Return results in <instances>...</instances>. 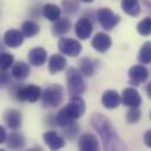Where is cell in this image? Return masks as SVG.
I'll return each instance as SVG.
<instances>
[{"label": "cell", "mask_w": 151, "mask_h": 151, "mask_svg": "<svg viewBox=\"0 0 151 151\" xmlns=\"http://www.w3.org/2000/svg\"><path fill=\"white\" fill-rule=\"evenodd\" d=\"M137 32L144 37L151 34V18L150 17L144 18L137 24Z\"/></svg>", "instance_id": "4316f807"}, {"label": "cell", "mask_w": 151, "mask_h": 151, "mask_svg": "<svg viewBox=\"0 0 151 151\" xmlns=\"http://www.w3.org/2000/svg\"><path fill=\"white\" fill-rule=\"evenodd\" d=\"M129 80L132 85H139L149 78V71L143 65H133L129 70Z\"/></svg>", "instance_id": "ba28073f"}, {"label": "cell", "mask_w": 151, "mask_h": 151, "mask_svg": "<svg viewBox=\"0 0 151 151\" xmlns=\"http://www.w3.org/2000/svg\"><path fill=\"white\" fill-rule=\"evenodd\" d=\"M59 51L68 57H76L81 52V45L79 41L72 38H61L58 41Z\"/></svg>", "instance_id": "52a82bcc"}, {"label": "cell", "mask_w": 151, "mask_h": 151, "mask_svg": "<svg viewBox=\"0 0 151 151\" xmlns=\"http://www.w3.org/2000/svg\"><path fill=\"white\" fill-rule=\"evenodd\" d=\"M61 9L54 4H46L42 7V15L50 21H55L60 18Z\"/></svg>", "instance_id": "603a6c76"}, {"label": "cell", "mask_w": 151, "mask_h": 151, "mask_svg": "<svg viewBox=\"0 0 151 151\" xmlns=\"http://www.w3.org/2000/svg\"><path fill=\"white\" fill-rule=\"evenodd\" d=\"M47 60V53L42 47H34L28 52V61L33 66H41Z\"/></svg>", "instance_id": "e0dca14e"}, {"label": "cell", "mask_w": 151, "mask_h": 151, "mask_svg": "<svg viewBox=\"0 0 151 151\" xmlns=\"http://www.w3.org/2000/svg\"><path fill=\"white\" fill-rule=\"evenodd\" d=\"M138 60L144 65L151 63V41H145L142 45L138 53Z\"/></svg>", "instance_id": "484cf974"}, {"label": "cell", "mask_w": 151, "mask_h": 151, "mask_svg": "<svg viewBox=\"0 0 151 151\" xmlns=\"http://www.w3.org/2000/svg\"><path fill=\"white\" fill-rule=\"evenodd\" d=\"M64 100V88L58 84L47 86L41 93V103L44 107L55 109Z\"/></svg>", "instance_id": "7a4b0ae2"}, {"label": "cell", "mask_w": 151, "mask_h": 151, "mask_svg": "<svg viewBox=\"0 0 151 151\" xmlns=\"http://www.w3.org/2000/svg\"><path fill=\"white\" fill-rule=\"evenodd\" d=\"M79 1H83V2H87L88 4V2H92L93 0H79Z\"/></svg>", "instance_id": "d590c367"}, {"label": "cell", "mask_w": 151, "mask_h": 151, "mask_svg": "<svg viewBox=\"0 0 151 151\" xmlns=\"http://www.w3.org/2000/svg\"><path fill=\"white\" fill-rule=\"evenodd\" d=\"M80 72L84 77H91L96 70V63L91 58H83L80 60Z\"/></svg>", "instance_id": "d4e9b609"}, {"label": "cell", "mask_w": 151, "mask_h": 151, "mask_svg": "<svg viewBox=\"0 0 151 151\" xmlns=\"http://www.w3.org/2000/svg\"><path fill=\"white\" fill-rule=\"evenodd\" d=\"M4 120L6 123V125L12 129V130H18L20 129L21 126V123H22V117H21V113L15 110V109H11V110H7L5 113H4Z\"/></svg>", "instance_id": "9a60e30c"}, {"label": "cell", "mask_w": 151, "mask_h": 151, "mask_svg": "<svg viewBox=\"0 0 151 151\" xmlns=\"http://www.w3.org/2000/svg\"><path fill=\"white\" fill-rule=\"evenodd\" d=\"M150 118H151V112H150Z\"/></svg>", "instance_id": "8d00e7d4"}, {"label": "cell", "mask_w": 151, "mask_h": 151, "mask_svg": "<svg viewBox=\"0 0 151 151\" xmlns=\"http://www.w3.org/2000/svg\"><path fill=\"white\" fill-rule=\"evenodd\" d=\"M71 28V21L67 18H59L58 20L54 21L52 26V33L55 37H61L66 34Z\"/></svg>", "instance_id": "44dd1931"}, {"label": "cell", "mask_w": 151, "mask_h": 151, "mask_svg": "<svg viewBox=\"0 0 151 151\" xmlns=\"http://www.w3.org/2000/svg\"><path fill=\"white\" fill-rule=\"evenodd\" d=\"M64 110L67 112L68 117L72 120H76L84 114L86 110V105H85L84 99L80 96H72L68 103L64 106Z\"/></svg>", "instance_id": "8992f818"}, {"label": "cell", "mask_w": 151, "mask_h": 151, "mask_svg": "<svg viewBox=\"0 0 151 151\" xmlns=\"http://www.w3.org/2000/svg\"><path fill=\"white\" fill-rule=\"evenodd\" d=\"M63 7H64V11L66 13H74L76 11H78L79 8V4L77 0H63Z\"/></svg>", "instance_id": "f546056e"}, {"label": "cell", "mask_w": 151, "mask_h": 151, "mask_svg": "<svg viewBox=\"0 0 151 151\" xmlns=\"http://www.w3.org/2000/svg\"><path fill=\"white\" fill-rule=\"evenodd\" d=\"M26 144V140H25V137L19 133V132H11L8 136H7V139H6V145L8 149H12V150H19V149H22Z\"/></svg>", "instance_id": "d6986e66"}, {"label": "cell", "mask_w": 151, "mask_h": 151, "mask_svg": "<svg viewBox=\"0 0 151 151\" xmlns=\"http://www.w3.org/2000/svg\"><path fill=\"white\" fill-rule=\"evenodd\" d=\"M122 103L129 107H138L142 104V97L136 88L126 87L122 93Z\"/></svg>", "instance_id": "9c48e42d"}, {"label": "cell", "mask_w": 151, "mask_h": 151, "mask_svg": "<svg viewBox=\"0 0 151 151\" xmlns=\"http://www.w3.org/2000/svg\"><path fill=\"white\" fill-rule=\"evenodd\" d=\"M91 124L103 140L104 149L106 150H124L125 144L122 142L116 129L112 126L110 119L100 113H93L91 116Z\"/></svg>", "instance_id": "6da1fadb"}, {"label": "cell", "mask_w": 151, "mask_h": 151, "mask_svg": "<svg viewBox=\"0 0 151 151\" xmlns=\"http://www.w3.org/2000/svg\"><path fill=\"white\" fill-rule=\"evenodd\" d=\"M66 84H67V91L71 96H80L86 90L83 73L80 72V70L78 71L74 67H70L67 70Z\"/></svg>", "instance_id": "3957f363"}, {"label": "cell", "mask_w": 151, "mask_h": 151, "mask_svg": "<svg viewBox=\"0 0 151 151\" xmlns=\"http://www.w3.org/2000/svg\"><path fill=\"white\" fill-rule=\"evenodd\" d=\"M39 31H40L39 25L33 20H26L21 25V32L24 33L25 38H32V37L37 35L39 33Z\"/></svg>", "instance_id": "cb8c5ba5"}, {"label": "cell", "mask_w": 151, "mask_h": 151, "mask_svg": "<svg viewBox=\"0 0 151 151\" xmlns=\"http://www.w3.org/2000/svg\"><path fill=\"white\" fill-rule=\"evenodd\" d=\"M78 147L81 151H98L100 149V145L94 134L84 133L78 140Z\"/></svg>", "instance_id": "30bf717a"}, {"label": "cell", "mask_w": 151, "mask_h": 151, "mask_svg": "<svg viewBox=\"0 0 151 151\" xmlns=\"http://www.w3.org/2000/svg\"><path fill=\"white\" fill-rule=\"evenodd\" d=\"M97 19H98L100 26L104 29H106V31H111L120 21L119 15L116 14V13H113L107 7H103V8L98 9V12H97Z\"/></svg>", "instance_id": "5b68a950"}, {"label": "cell", "mask_w": 151, "mask_h": 151, "mask_svg": "<svg viewBox=\"0 0 151 151\" xmlns=\"http://www.w3.org/2000/svg\"><path fill=\"white\" fill-rule=\"evenodd\" d=\"M8 84H11V76L6 71L2 70V73H1V86L4 87L6 85H8Z\"/></svg>", "instance_id": "1f68e13d"}, {"label": "cell", "mask_w": 151, "mask_h": 151, "mask_svg": "<svg viewBox=\"0 0 151 151\" xmlns=\"http://www.w3.org/2000/svg\"><path fill=\"white\" fill-rule=\"evenodd\" d=\"M101 103L106 109H116L122 103V96L116 90H106L101 96Z\"/></svg>", "instance_id": "2e32d148"}, {"label": "cell", "mask_w": 151, "mask_h": 151, "mask_svg": "<svg viewBox=\"0 0 151 151\" xmlns=\"http://www.w3.org/2000/svg\"><path fill=\"white\" fill-rule=\"evenodd\" d=\"M67 66V61L65 57L61 54H52L48 59V71L51 74H55L58 72H61Z\"/></svg>", "instance_id": "ac0fdd59"}, {"label": "cell", "mask_w": 151, "mask_h": 151, "mask_svg": "<svg viewBox=\"0 0 151 151\" xmlns=\"http://www.w3.org/2000/svg\"><path fill=\"white\" fill-rule=\"evenodd\" d=\"M41 88L37 85H26L17 88L14 92V96L18 100L20 101H29V103H35L39 98H41Z\"/></svg>", "instance_id": "277c9868"}, {"label": "cell", "mask_w": 151, "mask_h": 151, "mask_svg": "<svg viewBox=\"0 0 151 151\" xmlns=\"http://www.w3.org/2000/svg\"><path fill=\"white\" fill-rule=\"evenodd\" d=\"M13 63H14V57L11 53H7V52L1 53V59H0L1 70H4V71L8 70L11 66H13Z\"/></svg>", "instance_id": "83f0119b"}, {"label": "cell", "mask_w": 151, "mask_h": 151, "mask_svg": "<svg viewBox=\"0 0 151 151\" xmlns=\"http://www.w3.org/2000/svg\"><path fill=\"white\" fill-rule=\"evenodd\" d=\"M63 129H64L63 132H64L65 137H67V138H73L78 133V130H79L78 125H76L74 122L71 123V124H68V125H66V126H64Z\"/></svg>", "instance_id": "4dcf8cb0"}, {"label": "cell", "mask_w": 151, "mask_h": 151, "mask_svg": "<svg viewBox=\"0 0 151 151\" xmlns=\"http://www.w3.org/2000/svg\"><path fill=\"white\" fill-rule=\"evenodd\" d=\"M122 9L131 17H137L140 13V5L138 0H122Z\"/></svg>", "instance_id": "7402d4cb"}, {"label": "cell", "mask_w": 151, "mask_h": 151, "mask_svg": "<svg viewBox=\"0 0 151 151\" xmlns=\"http://www.w3.org/2000/svg\"><path fill=\"white\" fill-rule=\"evenodd\" d=\"M92 29H93L92 22L87 18H80L74 26V32L77 37L81 40H86L87 38H90L92 34Z\"/></svg>", "instance_id": "5bb4252c"}, {"label": "cell", "mask_w": 151, "mask_h": 151, "mask_svg": "<svg viewBox=\"0 0 151 151\" xmlns=\"http://www.w3.org/2000/svg\"><path fill=\"white\" fill-rule=\"evenodd\" d=\"M144 143L147 147H151V129L144 133Z\"/></svg>", "instance_id": "d6a6232c"}, {"label": "cell", "mask_w": 151, "mask_h": 151, "mask_svg": "<svg viewBox=\"0 0 151 151\" xmlns=\"http://www.w3.org/2000/svg\"><path fill=\"white\" fill-rule=\"evenodd\" d=\"M145 91H146V93H147V96H149V98H151V81L146 85V87H145Z\"/></svg>", "instance_id": "e575fe53"}, {"label": "cell", "mask_w": 151, "mask_h": 151, "mask_svg": "<svg viewBox=\"0 0 151 151\" xmlns=\"http://www.w3.org/2000/svg\"><path fill=\"white\" fill-rule=\"evenodd\" d=\"M24 33L19 29H8L4 34V44L11 48H17L24 42Z\"/></svg>", "instance_id": "8fae6325"}, {"label": "cell", "mask_w": 151, "mask_h": 151, "mask_svg": "<svg viewBox=\"0 0 151 151\" xmlns=\"http://www.w3.org/2000/svg\"><path fill=\"white\" fill-rule=\"evenodd\" d=\"M7 133H6V129L4 126H0V144H4L6 143V139H7Z\"/></svg>", "instance_id": "836d02e7"}, {"label": "cell", "mask_w": 151, "mask_h": 151, "mask_svg": "<svg viewBox=\"0 0 151 151\" xmlns=\"http://www.w3.org/2000/svg\"><path fill=\"white\" fill-rule=\"evenodd\" d=\"M140 116H142V112L138 107H130V110L126 113V120L130 124L137 123L140 119Z\"/></svg>", "instance_id": "f1b7e54d"}, {"label": "cell", "mask_w": 151, "mask_h": 151, "mask_svg": "<svg viewBox=\"0 0 151 151\" xmlns=\"http://www.w3.org/2000/svg\"><path fill=\"white\" fill-rule=\"evenodd\" d=\"M92 47L99 52V53H105L112 45V40L110 38V35H107L106 33H103V32H99L97 33L93 38H92Z\"/></svg>", "instance_id": "4fadbf2b"}, {"label": "cell", "mask_w": 151, "mask_h": 151, "mask_svg": "<svg viewBox=\"0 0 151 151\" xmlns=\"http://www.w3.org/2000/svg\"><path fill=\"white\" fill-rule=\"evenodd\" d=\"M29 72H31V70H29L28 64H26L25 61H17V63L12 66L11 74H12V77H14L15 79L22 80V79H25V78L28 77Z\"/></svg>", "instance_id": "ffe728a7"}, {"label": "cell", "mask_w": 151, "mask_h": 151, "mask_svg": "<svg viewBox=\"0 0 151 151\" xmlns=\"http://www.w3.org/2000/svg\"><path fill=\"white\" fill-rule=\"evenodd\" d=\"M42 140L46 144V146L51 150H59L65 146L64 138L52 130H48L42 134Z\"/></svg>", "instance_id": "7c38bea8"}]
</instances>
